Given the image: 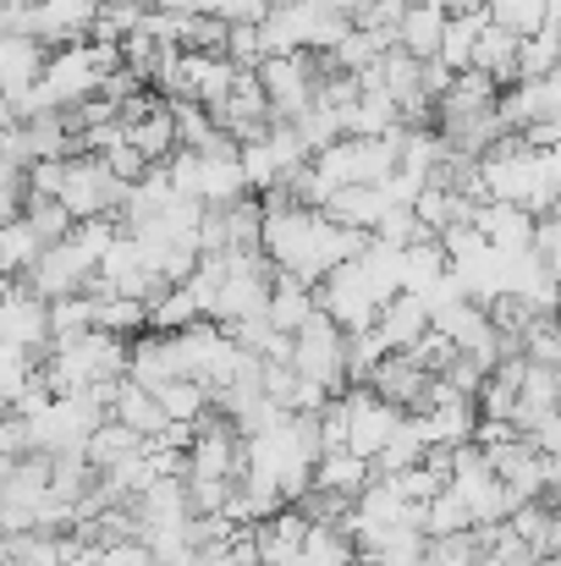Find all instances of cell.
I'll return each instance as SVG.
<instances>
[{
    "label": "cell",
    "instance_id": "6da1fadb",
    "mask_svg": "<svg viewBox=\"0 0 561 566\" xmlns=\"http://www.w3.org/2000/svg\"><path fill=\"white\" fill-rule=\"evenodd\" d=\"M133 369V342L127 336H111V331H83V336H66L50 347V358L39 364L44 385L55 396H72V390H89L100 379H122Z\"/></svg>",
    "mask_w": 561,
    "mask_h": 566
},
{
    "label": "cell",
    "instance_id": "7a4b0ae2",
    "mask_svg": "<svg viewBox=\"0 0 561 566\" xmlns=\"http://www.w3.org/2000/svg\"><path fill=\"white\" fill-rule=\"evenodd\" d=\"M292 369L309 379H320L331 396H342V390H353V369H347V331L320 308L298 336H292Z\"/></svg>",
    "mask_w": 561,
    "mask_h": 566
},
{
    "label": "cell",
    "instance_id": "3957f363",
    "mask_svg": "<svg viewBox=\"0 0 561 566\" xmlns=\"http://www.w3.org/2000/svg\"><path fill=\"white\" fill-rule=\"evenodd\" d=\"M320 308L347 331V336H359V331H374L380 325V292H374V281L364 275V264L359 259H347V264H336L325 281H320Z\"/></svg>",
    "mask_w": 561,
    "mask_h": 566
},
{
    "label": "cell",
    "instance_id": "277c9868",
    "mask_svg": "<svg viewBox=\"0 0 561 566\" xmlns=\"http://www.w3.org/2000/svg\"><path fill=\"white\" fill-rule=\"evenodd\" d=\"M133 182H122L105 155H72L66 160V182H61V203L77 214V220H94V214H122V198Z\"/></svg>",
    "mask_w": 561,
    "mask_h": 566
},
{
    "label": "cell",
    "instance_id": "5b68a950",
    "mask_svg": "<svg viewBox=\"0 0 561 566\" xmlns=\"http://www.w3.org/2000/svg\"><path fill=\"white\" fill-rule=\"evenodd\" d=\"M94 275H100V259L77 242V237H66V242H50L44 253H39V264L22 275L39 297H72V292H89L94 286Z\"/></svg>",
    "mask_w": 561,
    "mask_h": 566
},
{
    "label": "cell",
    "instance_id": "8992f818",
    "mask_svg": "<svg viewBox=\"0 0 561 566\" xmlns=\"http://www.w3.org/2000/svg\"><path fill=\"white\" fill-rule=\"evenodd\" d=\"M342 407H347V446L359 451V457H380L385 446H391V434L402 429V407L396 401H385L380 390L370 385H353V390H342Z\"/></svg>",
    "mask_w": 561,
    "mask_h": 566
},
{
    "label": "cell",
    "instance_id": "52a82bcc",
    "mask_svg": "<svg viewBox=\"0 0 561 566\" xmlns=\"http://www.w3.org/2000/svg\"><path fill=\"white\" fill-rule=\"evenodd\" d=\"M0 336H6V342H17V347H28V353H39V358H50V347H55L50 297H39V292H33L22 275H17V281H11V292H6Z\"/></svg>",
    "mask_w": 561,
    "mask_h": 566
},
{
    "label": "cell",
    "instance_id": "ba28073f",
    "mask_svg": "<svg viewBox=\"0 0 561 566\" xmlns=\"http://www.w3.org/2000/svg\"><path fill=\"white\" fill-rule=\"evenodd\" d=\"M474 226H479L496 248H507V253H534V242H540V214H534V209H523V203L479 198Z\"/></svg>",
    "mask_w": 561,
    "mask_h": 566
},
{
    "label": "cell",
    "instance_id": "9c48e42d",
    "mask_svg": "<svg viewBox=\"0 0 561 566\" xmlns=\"http://www.w3.org/2000/svg\"><path fill=\"white\" fill-rule=\"evenodd\" d=\"M44 66H50L44 39H33V33H6L0 39V88H6V99H28L33 83L44 77Z\"/></svg>",
    "mask_w": 561,
    "mask_h": 566
},
{
    "label": "cell",
    "instance_id": "30bf717a",
    "mask_svg": "<svg viewBox=\"0 0 561 566\" xmlns=\"http://www.w3.org/2000/svg\"><path fill=\"white\" fill-rule=\"evenodd\" d=\"M429 385H435V375H429L413 353H391V358L370 375V390H380L385 401H396L402 412H418L424 396H429Z\"/></svg>",
    "mask_w": 561,
    "mask_h": 566
},
{
    "label": "cell",
    "instance_id": "8fae6325",
    "mask_svg": "<svg viewBox=\"0 0 561 566\" xmlns=\"http://www.w3.org/2000/svg\"><path fill=\"white\" fill-rule=\"evenodd\" d=\"M374 331L385 336L391 353H413V347L435 331V314H429V303H424L418 292H396V297L380 308V325H374Z\"/></svg>",
    "mask_w": 561,
    "mask_h": 566
},
{
    "label": "cell",
    "instance_id": "7c38bea8",
    "mask_svg": "<svg viewBox=\"0 0 561 566\" xmlns=\"http://www.w3.org/2000/svg\"><path fill=\"white\" fill-rule=\"evenodd\" d=\"M518 50H523V33H512V28H501L496 17L485 22V33H479V50H474V72H490L501 88H512L523 72H518Z\"/></svg>",
    "mask_w": 561,
    "mask_h": 566
},
{
    "label": "cell",
    "instance_id": "4fadbf2b",
    "mask_svg": "<svg viewBox=\"0 0 561 566\" xmlns=\"http://www.w3.org/2000/svg\"><path fill=\"white\" fill-rule=\"evenodd\" d=\"M314 484H320V490H336V495H353V501H359V495H364V490L374 484V462H370V457H359L353 446H342V451H325V457H320V468H314Z\"/></svg>",
    "mask_w": 561,
    "mask_h": 566
},
{
    "label": "cell",
    "instance_id": "5bb4252c",
    "mask_svg": "<svg viewBox=\"0 0 561 566\" xmlns=\"http://www.w3.org/2000/svg\"><path fill=\"white\" fill-rule=\"evenodd\" d=\"M446 22H451V11L413 0V6H407V17H402V50H407V55H418V61H435V55H440V44H446Z\"/></svg>",
    "mask_w": 561,
    "mask_h": 566
},
{
    "label": "cell",
    "instance_id": "9a60e30c",
    "mask_svg": "<svg viewBox=\"0 0 561 566\" xmlns=\"http://www.w3.org/2000/svg\"><path fill=\"white\" fill-rule=\"evenodd\" d=\"M385 209H391V198H385L380 182H353V188H342L331 203H325V214L342 220V226H353V231H374Z\"/></svg>",
    "mask_w": 561,
    "mask_h": 566
},
{
    "label": "cell",
    "instance_id": "2e32d148",
    "mask_svg": "<svg viewBox=\"0 0 561 566\" xmlns=\"http://www.w3.org/2000/svg\"><path fill=\"white\" fill-rule=\"evenodd\" d=\"M116 418H122V423H133L138 434H160V429L172 423L166 401H160L149 385H138L133 375H122V385H116Z\"/></svg>",
    "mask_w": 561,
    "mask_h": 566
},
{
    "label": "cell",
    "instance_id": "e0dca14e",
    "mask_svg": "<svg viewBox=\"0 0 561 566\" xmlns=\"http://www.w3.org/2000/svg\"><path fill=\"white\" fill-rule=\"evenodd\" d=\"M83 451H89V462L105 473V468H116V462H127V457L149 451V434H138V429H133V423H122V418H105Z\"/></svg>",
    "mask_w": 561,
    "mask_h": 566
},
{
    "label": "cell",
    "instance_id": "ac0fdd59",
    "mask_svg": "<svg viewBox=\"0 0 561 566\" xmlns=\"http://www.w3.org/2000/svg\"><path fill=\"white\" fill-rule=\"evenodd\" d=\"M353 562H359V545L336 523H314L309 539H303V551H298V566H353Z\"/></svg>",
    "mask_w": 561,
    "mask_h": 566
},
{
    "label": "cell",
    "instance_id": "d6986e66",
    "mask_svg": "<svg viewBox=\"0 0 561 566\" xmlns=\"http://www.w3.org/2000/svg\"><path fill=\"white\" fill-rule=\"evenodd\" d=\"M485 22H490V11H451L446 44H440V61H446L451 72H468V66H474V50H479Z\"/></svg>",
    "mask_w": 561,
    "mask_h": 566
},
{
    "label": "cell",
    "instance_id": "ffe728a7",
    "mask_svg": "<svg viewBox=\"0 0 561 566\" xmlns=\"http://www.w3.org/2000/svg\"><path fill=\"white\" fill-rule=\"evenodd\" d=\"M424 457H429V440H424L418 418L407 412V418H402V429L391 434V446L374 457V473H380V479H391V473H407V468H418Z\"/></svg>",
    "mask_w": 561,
    "mask_h": 566
},
{
    "label": "cell",
    "instance_id": "44dd1931",
    "mask_svg": "<svg viewBox=\"0 0 561 566\" xmlns=\"http://www.w3.org/2000/svg\"><path fill=\"white\" fill-rule=\"evenodd\" d=\"M193 319H209V314H204V303H198V292H193L187 281L183 286H166V292L149 303V331H166V336H172V331H187Z\"/></svg>",
    "mask_w": 561,
    "mask_h": 566
},
{
    "label": "cell",
    "instance_id": "7402d4cb",
    "mask_svg": "<svg viewBox=\"0 0 561 566\" xmlns=\"http://www.w3.org/2000/svg\"><path fill=\"white\" fill-rule=\"evenodd\" d=\"M39 253H44V237L17 214V220H6V231H0V264H6V275L17 281V275H28L33 264H39Z\"/></svg>",
    "mask_w": 561,
    "mask_h": 566
},
{
    "label": "cell",
    "instance_id": "603a6c76",
    "mask_svg": "<svg viewBox=\"0 0 561 566\" xmlns=\"http://www.w3.org/2000/svg\"><path fill=\"white\" fill-rule=\"evenodd\" d=\"M100 297V292H94ZM100 331H111V336H144L149 331V303L144 297H127V292H105L100 297Z\"/></svg>",
    "mask_w": 561,
    "mask_h": 566
},
{
    "label": "cell",
    "instance_id": "cb8c5ba5",
    "mask_svg": "<svg viewBox=\"0 0 561 566\" xmlns=\"http://www.w3.org/2000/svg\"><path fill=\"white\" fill-rule=\"evenodd\" d=\"M413 0H353V28H370L385 50L402 44V17Z\"/></svg>",
    "mask_w": 561,
    "mask_h": 566
},
{
    "label": "cell",
    "instance_id": "d4e9b609",
    "mask_svg": "<svg viewBox=\"0 0 561 566\" xmlns=\"http://www.w3.org/2000/svg\"><path fill=\"white\" fill-rule=\"evenodd\" d=\"M463 528H474L468 501H463L457 490H440V495L424 506V534H429V539H446V534H463Z\"/></svg>",
    "mask_w": 561,
    "mask_h": 566
},
{
    "label": "cell",
    "instance_id": "484cf974",
    "mask_svg": "<svg viewBox=\"0 0 561 566\" xmlns=\"http://www.w3.org/2000/svg\"><path fill=\"white\" fill-rule=\"evenodd\" d=\"M374 237H380V242H396V248H413V242H429L435 231L424 226V214H418L413 203H391V209L380 214Z\"/></svg>",
    "mask_w": 561,
    "mask_h": 566
},
{
    "label": "cell",
    "instance_id": "4316f807",
    "mask_svg": "<svg viewBox=\"0 0 561 566\" xmlns=\"http://www.w3.org/2000/svg\"><path fill=\"white\" fill-rule=\"evenodd\" d=\"M490 17L501 22V28H512V33H540V28H551V0H490Z\"/></svg>",
    "mask_w": 561,
    "mask_h": 566
},
{
    "label": "cell",
    "instance_id": "83f0119b",
    "mask_svg": "<svg viewBox=\"0 0 561 566\" xmlns=\"http://www.w3.org/2000/svg\"><path fill=\"white\" fill-rule=\"evenodd\" d=\"M557 66H561V33L557 28L529 33L523 50H518V72H523V77H551ZM523 77H518V83H523Z\"/></svg>",
    "mask_w": 561,
    "mask_h": 566
},
{
    "label": "cell",
    "instance_id": "f1b7e54d",
    "mask_svg": "<svg viewBox=\"0 0 561 566\" xmlns=\"http://www.w3.org/2000/svg\"><path fill=\"white\" fill-rule=\"evenodd\" d=\"M242 171H248V188L253 192L281 188V177H287V166H281V155H276V144H270V138L242 144Z\"/></svg>",
    "mask_w": 561,
    "mask_h": 566
},
{
    "label": "cell",
    "instance_id": "f546056e",
    "mask_svg": "<svg viewBox=\"0 0 561 566\" xmlns=\"http://www.w3.org/2000/svg\"><path fill=\"white\" fill-rule=\"evenodd\" d=\"M187 495H193V517H209V512H226L231 495H237V479H187Z\"/></svg>",
    "mask_w": 561,
    "mask_h": 566
},
{
    "label": "cell",
    "instance_id": "4dcf8cb0",
    "mask_svg": "<svg viewBox=\"0 0 561 566\" xmlns=\"http://www.w3.org/2000/svg\"><path fill=\"white\" fill-rule=\"evenodd\" d=\"M226 55H231L237 66H248V72H253V66H259V61L270 55V50H264V28H259V22H231Z\"/></svg>",
    "mask_w": 561,
    "mask_h": 566
},
{
    "label": "cell",
    "instance_id": "1f68e13d",
    "mask_svg": "<svg viewBox=\"0 0 561 566\" xmlns=\"http://www.w3.org/2000/svg\"><path fill=\"white\" fill-rule=\"evenodd\" d=\"M540 259L551 264V275L561 281V209H551V214H540Z\"/></svg>",
    "mask_w": 561,
    "mask_h": 566
},
{
    "label": "cell",
    "instance_id": "d6a6232c",
    "mask_svg": "<svg viewBox=\"0 0 561 566\" xmlns=\"http://www.w3.org/2000/svg\"><path fill=\"white\" fill-rule=\"evenodd\" d=\"M276 11V0H215V17L226 22H264Z\"/></svg>",
    "mask_w": 561,
    "mask_h": 566
},
{
    "label": "cell",
    "instance_id": "836d02e7",
    "mask_svg": "<svg viewBox=\"0 0 561 566\" xmlns=\"http://www.w3.org/2000/svg\"><path fill=\"white\" fill-rule=\"evenodd\" d=\"M451 11H490V0H451Z\"/></svg>",
    "mask_w": 561,
    "mask_h": 566
},
{
    "label": "cell",
    "instance_id": "e575fe53",
    "mask_svg": "<svg viewBox=\"0 0 561 566\" xmlns=\"http://www.w3.org/2000/svg\"><path fill=\"white\" fill-rule=\"evenodd\" d=\"M551 28H557V33H561V17H557V22H551Z\"/></svg>",
    "mask_w": 561,
    "mask_h": 566
}]
</instances>
